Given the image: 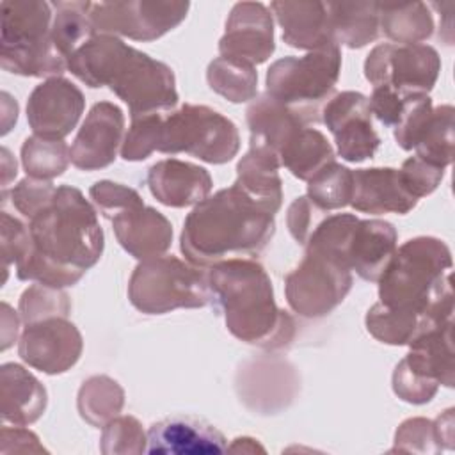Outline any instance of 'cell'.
Segmentation results:
<instances>
[{"instance_id": "cell-1", "label": "cell", "mask_w": 455, "mask_h": 455, "mask_svg": "<svg viewBox=\"0 0 455 455\" xmlns=\"http://www.w3.org/2000/svg\"><path fill=\"white\" fill-rule=\"evenodd\" d=\"M28 231L32 247L16 265L20 281L73 286L103 252V229L96 210L71 185L57 187L52 201L28 219Z\"/></svg>"}, {"instance_id": "cell-2", "label": "cell", "mask_w": 455, "mask_h": 455, "mask_svg": "<svg viewBox=\"0 0 455 455\" xmlns=\"http://www.w3.org/2000/svg\"><path fill=\"white\" fill-rule=\"evenodd\" d=\"M68 69L87 87H105L128 105L130 116L171 110L178 103L172 69L117 36L94 34L66 60Z\"/></svg>"}, {"instance_id": "cell-3", "label": "cell", "mask_w": 455, "mask_h": 455, "mask_svg": "<svg viewBox=\"0 0 455 455\" xmlns=\"http://www.w3.org/2000/svg\"><path fill=\"white\" fill-rule=\"evenodd\" d=\"M274 233V215L233 183L194 206L183 222L180 249L188 263L210 268L224 259L259 254Z\"/></svg>"}, {"instance_id": "cell-4", "label": "cell", "mask_w": 455, "mask_h": 455, "mask_svg": "<svg viewBox=\"0 0 455 455\" xmlns=\"http://www.w3.org/2000/svg\"><path fill=\"white\" fill-rule=\"evenodd\" d=\"M212 302L224 315L228 331L240 341L267 350L288 347L295 320L277 307L272 281L254 259L231 258L206 272Z\"/></svg>"}, {"instance_id": "cell-5", "label": "cell", "mask_w": 455, "mask_h": 455, "mask_svg": "<svg viewBox=\"0 0 455 455\" xmlns=\"http://www.w3.org/2000/svg\"><path fill=\"white\" fill-rule=\"evenodd\" d=\"M451 252L435 236H416L396 247L379 277V302L409 309L437 323L453 318Z\"/></svg>"}, {"instance_id": "cell-6", "label": "cell", "mask_w": 455, "mask_h": 455, "mask_svg": "<svg viewBox=\"0 0 455 455\" xmlns=\"http://www.w3.org/2000/svg\"><path fill=\"white\" fill-rule=\"evenodd\" d=\"M0 64L21 76H60L66 59L52 41V4L41 0H4Z\"/></svg>"}, {"instance_id": "cell-7", "label": "cell", "mask_w": 455, "mask_h": 455, "mask_svg": "<svg viewBox=\"0 0 455 455\" xmlns=\"http://www.w3.org/2000/svg\"><path fill=\"white\" fill-rule=\"evenodd\" d=\"M341 71V48L327 44L302 57H283L267 69V94L299 114L307 124L322 117Z\"/></svg>"}, {"instance_id": "cell-8", "label": "cell", "mask_w": 455, "mask_h": 455, "mask_svg": "<svg viewBox=\"0 0 455 455\" xmlns=\"http://www.w3.org/2000/svg\"><path fill=\"white\" fill-rule=\"evenodd\" d=\"M128 299L140 313L164 315L180 307H204L212 302V293L201 267L162 254L142 259L133 268Z\"/></svg>"}, {"instance_id": "cell-9", "label": "cell", "mask_w": 455, "mask_h": 455, "mask_svg": "<svg viewBox=\"0 0 455 455\" xmlns=\"http://www.w3.org/2000/svg\"><path fill=\"white\" fill-rule=\"evenodd\" d=\"M238 149L236 124L206 105L185 103L162 116L160 153H188L208 164H226Z\"/></svg>"}, {"instance_id": "cell-10", "label": "cell", "mask_w": 455, "mask_h": 455, "mask_svg": "<svg viewBox=\"0 0 455 455\" xmlns=\"http://www.w3.org/2000/svg\"><path fill=\"white\" fill-rule=\"evenodd\" d=\"M304 247V259L284 277L286 302L304 318H320L343 302L352 288V270L329 249L313 243Z\"/></svg>"}, {"instance_id": "cell-11", "label": "cell", "mask_w": 455, "mask_h": 455, "mask_svg": "<svg viewBox=\"0 0 455 455\" xmlns=\"http://www.w3.org/2000/svg\"><path fill=\"white\" fill-rule=\"evenodd\" d=\"M453 322L435 325L409 343V354L393 371V391L403 402L421 405L434 398L439 384L453 387Z\"/></svg>"}, {"instance_id": "cell-12", "label": "cell", "mask_w": 455, "mask_h": 455, "mask_svg": "<svg viewBox=\"0 0 455 455\" xmlns=\"http://www.w3.org/2000/svg\"><path fill=\"white\" fill-rule=\"evenodd\" d=\"M190 9L188 2L126 0L89 2L87 14L96 34L155 41L178 27Z\"/></svg>"}, {"instance_id": "cell-13", "label": "cell", "mask_w": 455, "mask_h": 455, "mask_svg": "<svg viewBox=\"0 0 455 455\" xmlns=\"http://www.w3.org/2000/svg\"><path fill=\"white\" fill-rule=\"evenodd\" d=\"M441 57L430 44H377L364 60V76L373 87L428 94L439 76Z\"/></svg>"}, {"instance_id": "cell-14", "label": "cell", "mask_w": 455, "mask_h": 455, "mask_svg": "<svg viewBox=\"0 0 455 455\" xmlns=\"http://www.w3.org/2000/svg\"><path fill=\"white\" fill-rule=\"evenodd\" d=\"M322 121L332 133L338 155L352 164L373 158L380 137L371 124L370 101L363 92L343 91L322 107Z\"/></svg>"}, {"instance_id": "cell-15", "label": "cell", "mask_w": 455, "mask_h": 455, "mask_svg": "<svg viewBox=\"0 0 455 455\" xmlns=\"http://www.w3.org/2000/svg\"><path fill=\"white\" fill-rule=\"evenodd\" d=\"M82 334L68 316H50L25 323L18 354L30 368L59 375L76 364L82 355Z\"/></svg>"}, {"instance_id": "cell-16", "label": "cell", "mask_w": 455, "mask_h": 455, "mask_svg": "<svg viewBox=\"0 0 455 455\" xmlns=\"http://www.w3.org/2000/svg\"><path fill=\"white\" fill-rule=\"evenodd\" d=\"M85 108L82 91L68 78L52 76L34 87L27 100V121L34 135L62 140Z\"/></svg>"}, {"instance_id": "cell-17", "label": "cell", "mask_w": 455, "mask_h": 455, "mask_svg": "<svg viewBox=\"0 0 455 455\" xmlns=\"http://www.w3.org/2000/svg\"><path fill=\"white\" fill-rule=\"evenodd\" d=\"M274 50V21L268 7L261 2L235 4L219 41L220 57L256 66L265 62Z\"/></svg>"}, {"instance_id": "cell-18", "label": "cell", "mask_w": 455, "mask_h": 455, "mask_svg": "<svg viewBox=\"0 0 455 455\" xmlns=\"http://www.w3.org/2000/svg\"><path fill=\"white\" fill-rule=\"evenodd\" d=\"M124 114L110 101H98L85 116L71 148V164L82 171L108 167L123 146Z\"/></svg>"}, {"instance_id": "cell-19", "label": "cell", "mask_w": 455, "mask_h": 455, "mask_svg": "<svg viewBox=\"0 0 455 455\" xmlns=\"http://www.w3.org/2000/svg\"><path fill=\"white\" fill-rule=\"evenodd\" d=\"M148 453L208 455L228 451V441L213 425L192 416H169L148 428Z\"/></svg>"}, {"instance_id": "cell-20", "label": "cell", "mask_w": 455, "mask_h": 455, "mask_svg": "<svg viewBox=\"0 0 455 455\" xmlns=\"http://www.w3.org/2000/svg\"><path fill=\"white\" fill-rule=\"evenodd\" d=\"M146 183L158 203L171 208L196 206L213 187L210 172L192 162L165 158L148 169Z\"/></svg>"}, {"instance_id": "cell-21", "label": "cell", "mask_w": 455, "mask_h": 455, "mask_svg": "<svg viewBox=\"0 0 455 455\" xmlns=\"http://www.w3.org/2000/svg\"><path fill=\"white\" fill-rule=\"evenodd\" d=\"M354 188L350 206L363 213H409L418 199L405 188L398 169L370 167L352 171Z\"/></svg>"}, {"instance_id": "cell-22", "label": "cell", "mask_w": 455, "mask_h": 455, "mask_svg": "<svg viewBox=\"0 0 455 455\" xmlns=\"http://www.w3.org/2000/svg\"><path fill=\"white\" fill-rule=\"evenodd\" d=\"M110 222L119 245L140 261L162 256L172 243L167 217L144 203L117 213Z\"/></svg>"}, {"instance_id": "cell-23", "label": "cell", "mask_w": 455, "mask_h": 455, "mask_svg": "<svg viewBox=\"0 0 455 455\" xmlns=\"http://www.w3.org/2000/svg\"><path fill=\"white\" fill-rule=\"evenodd\" d=\"M398 233L395 226L380 219H357L345 251L350 270L377 283L396 251Z\"/></svg>"}, {"instance_id": "cell-24", "label": "cell", "mask_w": 455, "mask_h": 455, "mask_svg": "<svg viewBox=\"0 0 455 455\" xmlns=\"http://www.w3.org/2000/svg\"><path fill=\"white\" fill-rule=\"evenodd\" d=\"M245 119L251 133V148L267 149L277 158L284 146L307 126L299 114L270 98L267 92L254 98L247 107Z\"/></svg>"}, {"instance_id": "cell-25", "label": "cell", "mask_w": 455, "mask_h": 455, "mask_svg": "<svg viewBox=\"0 0 455 455\" xmlns=\"http://www.w3.org/2000/svg\"><path fill=\"white\" fill-rule=\"evenodd\" d=\"M270 9L286 44L309 52L334 44L325 2H272Z\"/></svg>"}, {"instance_id": "cell-26", "label": "cell", "mask_w": 455, "mask_h": 455, "mask_svg": "<svg viewBox=\"0 0 455 455\" xmlns=\"http://www.w3.org/2000/svg\"><path fill=\"white\" fill-rule=\"evenodd\" d=\"M0 398L2 419L18 427L37 421L48 403L44 386L16 363L0 368Z\"/></svg>"}, {"instance_id": "cell-27", "label": "cell", "mask_w": 455, "mask_h": 455, "mask_svg": "<svg viewBox=\"0 0 455 455\" xmlns=\"http://www.w3.org/2000/svg\"><path fill=\"white\" fill-rule=\"evenodd\" d=\"M279 158L259 148L249 151L236 164L235 185L265 212L275 215L283 203V181Z\"/></svg>"}, {"instance_id": "cell-28", "label": "cell", "mask_w": 455, "mask_h": 455, "mask_svg": "<svg viewBox=\"0 0 455 455\" xmlns=\"http://www.w3.org/2000/svg\"><path fill=\"white\" fill-rule=\"evenodd\" d=\"M334 44L363 48L379 36V2H327Z\"/></svg>"}, {"instance_id": "cell-29", "label": "cell", "mask_w": 455, "mask_h": 455, "mask_svg": "<svg viewBox=\"0 0 455 455\" xmlns=\"http://www.w3.org/2000/svg\"><path fill=\"white\" fill-rule=\"evenodd\" d=\"M364 323H366V331L375 339L386 345H409L421 332L435 325H441L416 311L393 309V307L382 306L380 302L373 304L368 309Z\"/></svg>"}, {"instance_id": "cell-30", "label": "cell", "mask_w": 455, "mask_h": 455, "mask_svg": "<svg viewBox=\"0 0 455 455\" xmlns=\"http://www.w3.org/2000/svg\"><path fill=\"white\" fill-rule=\"evenodd\" d=\"M379 23L382 32L398 44H416L434 32L432 14L423 2L379 4Z\"/></svg>"}, {"instance_id": "cell-31", "label": "cell", "mask_w": 455, "mask_h": 455, "mask_svg": "<svg viewBox=\"0 0 455 455\" xmlns=\"http://www.w3.org/2000/svg\"><path fill=\"white\" fill-rule=\"evenodd\" d=\"M279 162L295 178L307 181L323 165L334 162V149L320 130L304 126L284 146L279 155Z\"/></svg>"}, {"instance_id": "cell-32", "label": "cell", "mask_w": 455, "mask_h": 455, "mask_svg": "<svg viewBox=\"0 0 455 455\" xmlns=\"http://www.w3.org/2000/svg\"><path fill=\"white\" fill-rule=\"evenodd\" d=\"M124 405L123 387L107 375H94L84 380L78 389L76 407L84 421L91 427H105L110 419L119 416Z\"/></svg>"}, {"instance_id": "cell-33", "label": "cell", "mask_w": 455, "mask_h": 455, "mask_svg": "<svg viewBox=\"0 0 455 455\" xmlns=\"http://www.w3.org/2000/svg\"><path fill=\"white\" fill-rule=\"evenodd\" d=\"M206 80L213 92L231 103H245L258 94V71L254 66L235 59H213L208 64Z\"/></svg>"}, {"instance_id": "cell-34", "label": "cell", "mask_w": 455, "mask_h": 455, "mask_svg": "<svg viewBox=\"0 0 455 455\" xmlns=\"http://www.w3.org/2000/svg\"><path fill=\"white\" fill-rule=\"evenodd\" d=\"M87 5L89 2L52 4V7L57 9L52 21V41L66 60L76 48H80L91 36L96 34L87 14Z\"/></svg>"}, {"instance_id": "cell-35", "label": "cell", "mask_w": 455, "mask_h": 455, "mask_svg": "<svg viewBox=\"0 0 455 455\" xmlns=\"http://www.w3.org/2000/svg\"><path fill=\"white\" fill-rule=\"evenodd\" d=\"M71 162L69 148L64 140L30 135L21 146V164L28 178L48 180L60 176Z\"/></svg>"}, {"instance_id": "cell-36", "label": "cell", "mask_w": 455, "mask_h": 455, "mask_svg": "<svg viewBox=\"0 0 455 455\" xmlns=\"http://www.w3.org/2000/svg\"><path fill=\"white\" fill-rule=\"evenodd\" d=\"M416 156L448 167L453 158V107L441 105L432 108V114L419 133L414 146Z\"/></svg>"}, {"instance_id": "cell-37", "label": "cell", "mask_w": 455, "mask_h": 455, "mask_svg": "<svg viewBox=\"0 0 455 455\" xmlns=\"http://www.w3.org/2000/svg\"><path fill=\"white\" fill-rule=\"evenodd\" d=\"M352 171L336 162L323 165L316 174L307 180V197L316 208L323 212L341 210L348 206L352 199Z\"/></svg>"}, {"instance_id": "cell-38", "label": "cell", "mask_w": 455, "mask_h": 455, "mask_svg": "<svg viewBox=\"0 0 455 455\" xmlns=\"http://www.w3.org/2000/svg\"><path fill=\"white\" fill-rule=\"evenodd\" d=\"M71 300L62 288L34 283L20 297V316L25 323H32L50 316H68Z\"/></svg>"}, {"instance_id": "cell-39", "label": "cell", "mask_w": 455, "mask_h": 455, "mask_svg": "<svg viewBox=\"0 0 455 455\" xmlns=\"http://www.w3.org/2000/svg\"><path fill=\"white\" fill-rule=\"evenodd\" d=\"M148 446V434L133 416H116L101 432L100 450L105 455H128L144 453Z\"/></svg>"}, {"instance_id": "cell-40", "label": "cell", "mask_w": 455, "mask_h": 455, "mask_svg": "<svg viewBox=\"0 0 455 455\" xmlns=\"http://www.w3.org/2000/svg\"><path fill=\"white\" fill-rule=\"evenodd\" d=\"M162 112L132 117V124L123 139L121 156L126 162L146 160L151 153L158 151Z\"/></svg>"}, {"instance_id": "cell-41", "label": "cell", "mask_w": 455, "mask_h": 455, "mask_svg": "<svg viewBox=\"0 0 455 455\" xmlns=\"http://www.w3.org/2000/svg\"><path fill=\"white\" fill-rule=\"evenodd\" d=\"M435 425L427 418H409L395 432V446L389 451L402 453H439Z\"/></svg>"}, {"instance_id": "cell-42", "label": "cell", "mask_w": 455, "mask_h": 455, "mask_svg": "<svg viewBox=\"0 0 455 455\" xmlns=\"http://www.w3.org/2000/svg\"><path fill=\"white\" fill-rule=\"evenodd\" d=\"M89 196L92 203L98 206L100 213L108 220H112L117 213L144 203L135 188H130L121 183H114L110 180L96 181L89 188Z\"/></svg>"}, {"instance_id": "cell-43", "label": "cell", "mask_w": 455, "mask_h": 455, "mask_svg": "<svg viewBox=\"0 0 455 455\" xmlns=\"http://www.w3.org/2000/svg\"><path fill=\"white\" fill-rule=\"evenodd\" d=\"M398 171L405 188L411 192V196H414L419 201L421 197L432 194L439 187L446 169L414 155L407 158Z\"/></svg>"}, {"instance_id": "cell-44", "label": "cell", "mask_w": 455, "mask_h": 455, "mask_svg": "<svg viewBox=\"0 0 455 455\" xmlns=\"http://www.w3.org/2000/svg\"><path fill=\"white\" fill-rule=\"evenodd\" d=\"M55 190L57 187L52 181L27 176L11 188V201L23 217L32 219L52 201Z\"/></svg>"}, {"instance_id": "cell-45", "label": "cell", "mask_w": 455, "mask_h": 455, "mask_svg": "<svg viewBox=\"0 0 455 455\" xmlns=\"http://www.w3.org/2000/svg\"><path fill=\"white\" fill-rule=\"evenodd\" d=\"M32 247L28 226L2 212V263H4V281L7 279V268L11 263L18 265Z\"/></svg>"}, {"instance_id": "cell-46", "label": "cell", "mask_w": 455, "mask_h": 455, "mask_svg": "<svg viewBox=\"0 0 455 455\" xmlns=\"http://www.w3.org/2000/svg\"><path fill=\"white\" fill-rule=\"evenodd\" d=\"M323 215H325V212L316 208L309 201L307 196H300L290 204L288 215H286V224H288L291 236L297 240V243L306 245L307 238L311 236V233L315 231L318 222L323 219Z\"/></svg>"}, {"instance_id": "cell-47", "label": "cell", "mask_w": 455, "mask_h": 455, "mask_svg": "<svg viewBox=\"0 0 455 455\" xmlns=\"http://www.w3.org/2000/svg\"><path fill=\"white\" fill-rule=\"evenodd\" d=\"M411 94H414V92H411ZM411 94L393 91L391 87H386V85L373 87V92L368 98L371 116H375L384 126L395 128L403 112L407 98Z\"/></svg>"}, {"instance_id": "cell-48", "label": "cell", "mask_w": 455, "mask_h": 455, "mask_svg": "<svg viewBox=\"0 0 455 455\" xmlns=\"http://www.w3.org/2000/svg\"><path fill=\"white\" fill-rule=\"evenodd\" d=\"M0 453H41L46 451L37 435L23 427H2Z\"/></svg>"}, {"instance_id": "cell-49", "label": "cell", "mask_w": 455, "mask_h": 455, "mask_svg": "<svg viewBox=\"0 0 455 455\" xmlns=\"http://www.w3.org/2000/svg\"><path fill=\"white\" fill-rule=\"evenodd\" d=\"M2 350H5L18 336V316L7 302L2 304Z\"/></svg>"}, {"instance_id": "cell-50", "label": "cell", "mask_w": 455, "mask_h": 455, "mask_svg": "<svg viewBox=\"0 0 455 455\" xmlns=\"http://www.w3.org/2000/svg\"><path fill=\"white\" fill-rule=\"evenodd\" d=\"M434 425H435V434L441 448L451 450L453 448V409H448L441 416H437Z\"/></svg>"}, {"instance_id": "cell-51", "label": "cell", "mask_w": 455, "mask_h": 455, "mask_svg": "<svg viewBox=\"0 0 455 455\" xmlns=\"http://www.w3.org/2000/svg\"><path fill=\"white\" fill-rule=\"evenodd\" d=\"M229 451H265L263 446L256 443V439L251 437H236L231 446H228Z\"/></svg>"}]
</instances>
